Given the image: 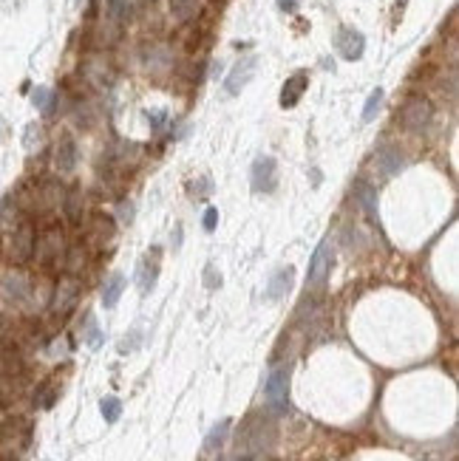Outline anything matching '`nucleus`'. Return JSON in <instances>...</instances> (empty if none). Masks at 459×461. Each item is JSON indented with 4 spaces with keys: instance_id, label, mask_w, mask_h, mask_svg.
<instances>
[{
    "instance_id": "obj_1",
    "label": "nucleus",
    "mask_w": 459,
    "mask_h": 461,
    "mask_svg": "<svg viewBox=\"0 0 459 461\" xmlns=\"http://www.w3.org/2000/svg\"><path fill=\"white\" fill-rule=\"evenodd\" d=\"M63 229L60 227H49L43 235L34 241V255L40 266H54V264H63L65 258V243H63Z\"/></svg>"
},
{
    "instance_id": "obj_2",
    "label": "nucleus",
    "mask_w": 459,
    "mask_h": 461,
    "mask_svg": "<svg viewBox=\"0 0 459 461\" xmlns=\"http://www.w3.org/2000/svg\"><path fill=\"white\" fill-rule=\"evenodd\" d=\"M434 119V108L426 97H411L400 111V124L408 134H423Z\"/></svg>"
},
{
    "instance_id": "obj_3",
    "label": "nucleus",
    "mask_w": 459,
    "mask_h": 461,
    "mask_svg": "<svg viewBox=\"0 0 459 461\" xmlns=\"http://www.w3.org/2000/svg\"><path fill=\"white\" fill-rule=\"evenodd\" d=\"M332 264H335V246H332V238H323L309 264V289L312 291H323V286L332 275Z\"/></svg>"
},
{
    "instance_id": "obj_4",
    "label": "nucleus",
    "mask_w": 459,
    "mask_h": 461,
    "mask_svg": "<svg viewBox=\"0 0 459 461\" xmlns=\"http://www.w3.org/2000/svg\"><path fill=\"white\" fill-rule=\"evenodd\" d=\"M264 396H267V405L272 413H286V402H289V368L286 365H278L270 371Z\"/></svg>"
},
{
    "instance_id": "obj_5",
    "label": "nucleus",
    "mask_w": 459,
    "mask_h": 461,
    "mask_svg": "<svg viewBox=\"0 0 459 461\" xmlns=\"http://www.w3.org/2000/svg\"><path fill=\"white\" fill-rule=\"evenodd\" d=\"M34 241H37L34 227H31L29 221H23V224L12 232L9 246H6V255H9L12 266H23V264L31 261V255H34Z\"/></svg>"
},
{
    "instance_id": "obj_6",
    "label": "nucleus",
    "mask_w": 459,
    "mask_h": 461,
    "mask_svg": "<svg viewBox=\"0 0 459 461\" xmlns=\"http://www.w3.org/2000/svg\"><path fill=\"white\" fill-rule=\"evenodd\" d=\"M79 291H82V286H79V280L74 277V275H65V277H60V283L54 286V295H52V303H49V309L54 312V314H60V317H65L74 306H77V300H79Z\"/></svg>"
},
{
    "instance_id": "obj_7",
    "label": "nucleus",
    "mask_w": 459,
    "mask_h": 461,
    "mask_svg": "<svg viewBox=\"0 0 459 461\" xmlns=\"http://www.w3.org/2000/svg\"><path fill=\"white\" fill-rule=\"evenodd\" d=\"M335 49H338V54H341L343 60L355 63V60H360L363 51H366V37H363L357 29L343 26V29H338V34H335Z\"/></svg>"
},
{
    "instance_id": "obj_8",
    "label": "nucleus",
    "mask_w": 459,
    "mask_h": 461,
    "mask_svg": "<svg viewBox=\"0 0 459 461\" xmlns=\"http://www.w3.org/2000/svg\"><path fill=\"white\" fill-rule=\"evenodd\" d=\"M278 187V164L270 156H258L253 164V190L256 193H272Z\"/></svg>"
},
{
    "instance_id": "obj_9",
    "label": "nucleus",
    "mask_w": 459,
    "mask_h": 461,
    "mask_svg": "<svg viewBox=\"0 0 459 461\" xmlns=\"http://www.w3.org/2000/svg\"><path fill=\"white\" fill-rule=\"evenodd\" d=\"M256 65H258L256 57H244L241 63L233 65V71H230V76H227V86H224L230 97H235V94L244 91V86H247V82L253 79V74H256Z\"/></svg>"
},
{
    "instance_id": "obj_10",
    "label": "nucleus",
    "mask_w": 459,
    "mask_h": 461,
    "mask_svg": "<svg viewBox=\"0 0 459 461\" xmlns=\"http://www.w3.org/2000/svg\"><path fill=\"white\" fill-rule=\"evenodd\" d=\"M306 88H309V76L304 71L292 74L281 88V108H295L301 102V97L306 94Z\"/></svg>"
},
{
    "instance_id": "obj_11",
    "label": "nucleus",
    "mask_w": 459,
    "mask_h": 461,
    "mask_svg": "<svg viewBox=\"0 0 459 461\" xmlns=\"http://www.w3.org/2000/svg\"><path fill=\"white\" fill-rule=\"evenodd\" d=\"M77 167V145L71 136H63L54 147V170L57 173H71Z\"/></svg>"
},
{
    "instance_id": "obj_12",
    "label": "nucleus",
    "mask_w": 459,
    "mask_h": 461,
    "mask_svg": "<svg viewBox=\"0 0 459 461\" xmlns=\"http://www.w3.org/2000/svg\"><path fill=\"white\" fill-rule=\"evenodd\" d=\"M378 167H380V173H383L386 179L394 176V173H400L403 167H405V159H403L400 147H383V150L378 153Z\"/></svg>"
},
{
    "instance_id": "obj_13",
    "label": "nucleus",
    "mask_w": 459,
    "mask_h": 461,
    "mask_svg": "<svg viewBox=\"0 0 459 461\" xmlns=\"http://www.w3.org/2000/svg\"><path fill=\"white\" fill-rule=\"evenodd\" d=\"M289 286H292V269H289V266H286V269H278V272L272 275L270 286H267V298H270V300L283 298L286 291H289Z\"/></svg>"
},
{
    "instance_id": "obj_14",
    "label": "nucleus",
    "mask_w": 459,
    "mask_h": 461,
    "mask_svg": "<svg viewBox=\"0 0 459 461\" xmlns=\"http://www.w3.org/2000/svg\"><path fill=\"white\" fill-rule=\"evenodd\" d=\"M122 291H125V277L122 275H111L105 280V289H102V306L105 309H114L122 298Z\"/></svg>"
},
{
    "instance_id": "obj_15",
    "label": "nucleus",
    "mask_w": 459,
    "mask_h": 461,
    "mask_svg": "<svg viewBox=\"0 0 459 461\" xmlns=\"http://www.w3.org/2000/svg\"><path fill=\"white\" fill-rule=\"evenodd\" d=\"M199 6H201V0H171V15H173L179 23H187V20L196 17Z\"/></svg>"
},
{
    "instance_id": "obj_16",
    "label": "nucleus",
    "mask_w": 459,
    "mask_h": 461,
    "mask_svg": "<svg viewBox=\"0 0 459 461\" xmlns=\"http://www.w3.org/2000/svg\"><path fill=\"white\" fill-rule=\"evenodd\" d=\"M82 213H86V195H82L79 190H74V193H68L65 195V216H68V221H82Z\"/></svg>"
},
{
    "instance_id": "obj_17",
    "label": "nucleus",
    "mask_w": 459,
    "mask_h": 461,
    "mask_svg": "<svg viewBox=\"0 0 459 461\" xmlns=\"http://www.w3.org/2000/svg\"><path fill=\"white\" fill-rule=\"evenodd\" d=\"M156 275H159V264L145 258L139 264V289H142V295H148V291L156 286Z\"/></svg>"
},
{
    "instance_id": "obj_18",
    "label": "nucleus",
    "mask_w": 459,
    "mask_h": 461,
    "mask_svg": "<svg viewBox=\"0 0 459 461\" xmlns=\"http://www.w3.org/2000/svg\"><path fill=\"white\" fill-rule=\"evenodd\" d=\"M227 428H230V422L224 419V422H219V425L210 430V436H207V442H204V453H207V455L216 453V447H221V442H224V436H227Z\"/></svg>"
},
{
    "instance_id": "obj_19",
    "label": "nucleus",
    "mask_w": 459,
    "mask_h": 461,
    "mask_svg": "<svg viewBox=\"0 0 459 461\" xmlns=\"http://www.w3.org/2000/svg\"><path fill=\"white\" fill-rule=\"evenodd\" d=\"M114 235V224H111V218L108 216H97L94 221H91V232H88V238L94 241H105V238H111Z\"/></svg>"
},
{
    "instance_id": "obj_20",
    "label": "nucleus",
    "mask_w": 459,
    "mask_h": 461,
    "mask_svg": "<svg viewBox=\"0 0 459 461\" xmlns=\"http://www.w3.org/2000/svg\"><path fill=\"white\" fill-rule=\"evenodd\" d=\"M355 193H357V201L366 207V213H368L374 221H378V207H374V190H371L368 184H363V181H360V184L355 187Z\"/></svg>"
},
{
    "instance_id": "obj_21",
    "label": "nucleus",
    "mask_w": 459,
    "mask_h": 461,
    "mask_svg": "<svg viewBox=\"0 0 459 461\" xmlns=\"http://www.w3.org/2000/svg\"><path fill=\"white\" fill-rule=\"evenodd\" d=\"M31 102H34V108H40L43 113H52L54 111V91L52 88H34Z\"/></svg>"
},
{
    "instance_id": "obj_22",
    "label": "nucleus",
    "mask_w": 459,
    "mask_h": 461,
    "mask_svg": "<svg viewBox=\"0 0 459 461\" xmlns=\"http://www.w3.org/2000/svg\"><path fill=\"white\" fill-rule=\"evenodd\" d=\"M100 410H102V419L108 425H114L116 419H119V413H122V402L116 399V396H105L102 402H100Z\"/></svg>"
},
{
    "instance_id": "obj_23",
    "label": "nucleus",
    "mask_w": 459,
    "mask_h": 461,
    "mask_svg": "<svg viewBox=\"0 0 459 461\" xmlns=\"http://www.w3.org/2000/svg\"><path fill=\"white\" fill-rule=\"evenodd\" d=\"M82 340H86L91 348H100V343H102V331H100V325H97L94 314H88V317H86V331H82Z\"/></svg>"
},
{
    "instance_id": "obj_24",
    "label": "nucleus",
    "mask_w": 459,
    "mask_h": 461,
    "mask_svg": "<svg viewBox=\"0 0 459 461\" xmlns=\"http://www.w3.org/2000/svg\"><path fill=\"white\" fill-rule=\"evenodd\" d=\"M380 105H383V88H374V91L368 94V99H366V108H363V122H371L374 116H378Z\"/></svg>"
},
{
    "instance_id": "obj_25",
    "label": "nucleus",
    "mask_w": 459,
    "mask_h": 461,
    "mask_svg": "<svg viewBox=\"0 0 459 461\" xmlns=\"http://www.w3.org/2000/svg\"><path fill=\"white\" fill-rule=\"evenodd\" d=\"M63 261L68 264V275H77L82 266H86V249H82V246H74Z\"/></svg>"
},
{
    "instance_id": "obj_26",
    "label": "nucleus",
    "mask_w": 459,
    "mask_h": 461,
    "mask_svg": "<svg viewBox=\"0 0 459 461\" xmlns=\"http://www.w3.org/2000/svg\"><path fill=\"white\" fill-rule=\"evenodd\" d=\"M54 396H57V388L52 382L43 385V391L37 394V407H52L54 405Z\"/></svg>"
},
{
    "instance_id": "obj_27",
    "label": "nucleus",
    "mask_w": 459,
    "mask_h": 461,
    "mask_svg": "<svg viewBox=\"0 0 459 461\" xmlns=\"http://www.w3.org/2000/svg\"><path fill=\"white\" fill-rule=\"evenodd\" d=\"M216 224H219V209H213V207H210V209H207V213H204V229H207V232H213V229H216Z\"/></svg>"
},
{
    "instance_id": "obj_28",
    "label": "nucleus",
    "mask_w": 459,
    "mask_h": 461,
    "mask_svg": "<svg viewBox=\"0 0 459 461\" xmlns=\"http://www.w3.org/2000/svg\"><path fill=\"white\" fill-rule=\"evenodd\" d=\"M278 3V9L281 12H286V15H295L298 12V6H301V0H275Z\"/></svg>"
},
{
    "instance_id": "obj_29",
    "label": "nucleus",
    "mask_w": 459,
    "mask_h": 461,
    "mask_svg": "<svg viewBox=\"0 0 459 461\" xmlns=\"http://www.w3.org/2000/svg\"><path fill=\"white\" fill-rule=\"evenodd\" d=\"M164 116H168V113H164V111H159V113H150V122H153V131H159V128H162V122H164Z\"/></svg>"
}]
</instances>
